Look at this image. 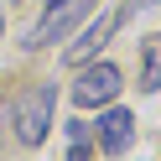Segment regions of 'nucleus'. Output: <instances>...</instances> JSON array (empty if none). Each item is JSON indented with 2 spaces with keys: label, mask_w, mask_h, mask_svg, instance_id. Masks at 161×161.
<instances>
[{
  "label": "nucleus",
  "mask_w": 161,
  "mask_h": 161,
  "mask_svg": "<svg viewBox=\"0 0 161 161\" xmlns=\"http://www.w3.org/2000/svg\"><path fill=\"white\" fill-rule=\"evenodd\" d=\"M83 11H88V0H52L42 11V21L31 26V36H26V52H42V47H52L57 36H68V26H73Z\"/></svg>",
  "instance_id": "f03ea898"
},
{
  "label": "nucleus",
  "mask_w": 161,
  "mask_h": 161,
  "mask_svg": "<svg viewBox=\"0 0 161 161\" xmlns=\"http://www.w3.org/2000/svg\"><path fill=\"white\" fill-rule=\"evenodd\" d=\"M125 16H130V11H109V16H99V21L88 26V31L78 36L73 47H68V68H83V63H94V57L109 47V36H114V26L125 21Z\"/></svg>",
  "instance_id": "20e7f679"
},
{
  "label": "nucleus",
  "mask_w": 161,
  "mask_h": 161,
  "mask_svg": "<svg viewBox=\"0 0 161 161\" xmlns=\"http://www.w3.org/2000/svg\"><path fill=\"white\" fill-rule=\"evenodd\" d=\"M130 135H135L130 109H109V114H99V146H104L109 156H125V151H130Z\"/></svg>",
  "instance_id": "39448f33"
},
{
  "label": "nucleus",
  "mask_w": 161,
  "mask_h": 161,
  "mask_svg": "<svg viewBox=\"0 0 161 161\" xmlns=\"http://www.w3.org/2000/svg\"><path fill=\"white\" fill-rule=\"evenodd\" d=\"M52 104H57V88L52 83H36V88H26L21 99H16V140L21 146H42L47 140V125H52Z\"/></svg>",
  "instance_id": "f257e3e1"
},
{
  "label": "nucleus",
  "mask_w": 161,
  "mask_h": 161,
  "mask_svg": "<svg viewBox=\"0 0 161 161\" xmlns=\"http://www.w3.org/2000/svg\"><path fill=\"white\" fill-rule=\"evenodd\" d=\"M68 140H73L68 161H88V125H83V119H68Z\"/></svg>",
  "instance_id": "0eeeda50"
},
{
  "label": "nucleus",
  "mask_w": 161,
  "mask_h": 161,
  "mask_svg": "<svg viewBox=\"0 0 161 161\" xmlns=\"http://www.w3.org/2000/svg\"><path fill=\"white\" fill-rule=\"evenodd\" d=\"M114 94H119V68H114V63H94V68H83V73H78V83H73V104H83V109L109 104Z\"/></svg>",
  "instance_id": "7ed1b4c3"
},
{
  "label": "nucleus",
  "mask_w": 161,
  "mask_h": 161,
  "mask_svg": "<svg viewBox=\"0 0 161 161\" xmlns=\"http://www.w3.org/2000/svg\"><path fill=\"white\" fill-rule=\"evenodd\" d=\"M140 57H146V68H140V94H156L161 88V36H146V42H140Z\"/></svg>",
  "instance_id": "423d86ee"
}]
</instances>
